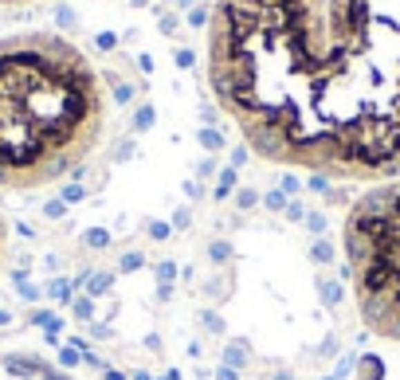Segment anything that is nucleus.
<instances>
[{
    "mask_svg": "<svg viewBox=\"0 0 400 380\" xmlns=\"http://www.w3.org/2000/svg\"><path fill=\"white\" fill-rule=\"evenodd\" d=\"M208 86L255 157L400 177V0H212Z\"/></svg>",
    "mask_w": 400,
    "mask_h": 380,
    "instance_id": "1",
    "label": "nucleus"
},
{
    "mask_svg": "<svg viewBox=\"0 0 400 380\" xmlns=\"http://www.w3.org/2000/svg\"><path fill=\"white\" fill-rule=\"evenodd\" d=\"M98 67L59 32L0 39V192H39L71 177L106 134Z\"/></svg>",
    "mask_w": 400,
    "mask_h": 380,
    "instance_id": "2",
    "label": "nucleus"
},
{
    "mask_svg": "<svg viewBox=\"0 0 400 380\" xmlns=\"http://www.w3.org/2000/svg\"><path fill=\"white\" fill-rule=\"evenodd\" d=\"M341 259L361 326L400 345V177L369 184L350 204L341 220Z\"/></svg>",
    "mask_w": 400,
    "mask_h": 380,
    "instance_id": "3",
    "label": "nucleus"
},
{
    "mask_svg": "<svg viewBox=\"0 0 400 380\" xmlns=\"http://www.w3.org/2000/svg\"><path fill=\"white\" fill-rule=\"evenodd\" d=\"M0 380H32V372H24L16 361H0Z\"/></svg>",
    "mask_w": 400,
    "mask_h": 380,
    "instance_id": "4",
    "label": "nucleus"
},
{
    "mask_svg": "<svg viewBox=\"0 0 400 380\" xmlns=\"http://www.w3.org/2000/svg\"><path fill=\"white\" fill-rule=\"evenodd\" d=\"M8 247H12V232H8V220L0 216V270L8 263Z\"/></svg>",
    "mask_w": 400,
    "mask_h": 380,
    "instance_id": "5",
    "label": "nucleus"
},
{
    "mask_svg": "<svg viewBox=\"0 0 400 380\" xmlns=\"http://www.w3.org/2000/svg\"><path fill=\"white\" fill-rule=\"evenodd\" d=\"M24 4H36V0H0V8H24Z\"/></svg>",
    "mask_w": 400,
    "mask_h": 380,
    "instance_id": "6",
    "label": "nucleus"
}]
</instances>
